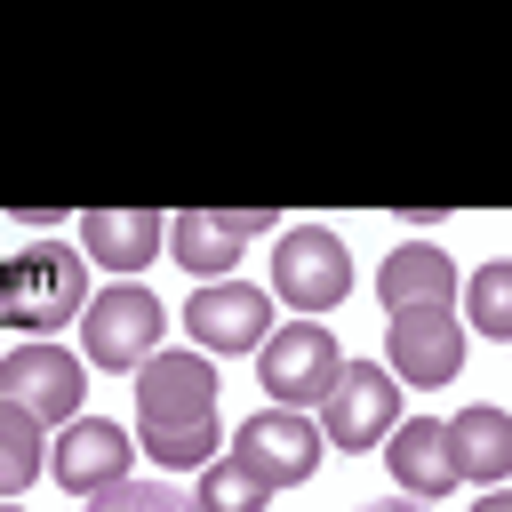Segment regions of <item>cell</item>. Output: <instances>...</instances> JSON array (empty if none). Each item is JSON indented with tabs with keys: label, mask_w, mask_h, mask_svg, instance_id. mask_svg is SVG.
Masks as SVG:
<instances>
[{
	"label": "cell",
	"mask_w": 512,
	"mask_h": 512,
	"mask_svg": "<svg viewBox=\"0 0 512 512\" xmlns=\"http://www.w3.org/2000/svg\"><path fill=\"white\" fill-rule=\"evenodd\" d=\"M160 240H168V224H160L152 208H88V216H80V256H88V264H112L120 280L144 272V264L160 256Z\"/></svg>",
	"instance_id": "obj_13"
},
{
	"label": "cell",
	"mask_w": 512,
	"mask_h": 512,
	"mask_svg": "<svg viewBox=\"0 0 512 512\" xmlns=\"http://www.w3.org/2000/svg\"><path fill=\"white\" fill-rule=\"evenodd\" d=\"M384 352H392V384H448L464 368V328L448 304H416V312H392Z\"/></svg>",
	"instance_id": "obj_9"
},
{
	"label": "cell",
	"mask_w": 512,
	"mask_h": 512,
	"mask_svg": "<svg viewBox=\"0 0 512 512\" xmlns=\"http://www.w3.org/2000/svg\"><path fill=\"white\" fill-rule=\"evenodd\" d=\"M464 304H472V328L480 336H512V264H480L464 280Z\"/></svg>",
	"instance_id": "obj_19"
},
{
	"label": "cell",
	"mask_w": 512,
	"mask_h": 512,
	"mask_svg": "<svg viewBox=\"0 0 512 512\" xmlns=\"http://www.w3.org/2000/svg\"><path fill=\"white\" fill-rule=\"evenodd\" d=\"M40 472H48V440H40V424H32L24 408H8V400H0V496L32 488Z\"/></svg>",
	"instance_id": "obj_17"
},
{
	"label": "cell",
	"mask_w": 512,
	"mask_h": 512,
	"mask_svg": "<svg viewBox=\"0 0 512 512\" xmlns=\"http://www.w3.org/2000/svg\"><path fill=\"white\" fill-rule=\"evenodd\" d=\"M336 368H344V352H336V336L320 320H280L264 336V392H272V408H296V416L320 408Z\"/></svg>",
	"instance_id": "obj_3"
},
{
	"label": "cell",
	"mask_w": 512,
	"mask_h": 512,
	"mask_svg": "<svg viewBox=\"0 0 512 512\" xmlns=\"http://www.w3.org/2000/svg\"><path fill=\"white\" fill-rule=\"evenodd\" d=\"M376 296H384V312L448 304V296H456V264H448V248H432V240H408V248H392V256H384V280H376Z\"/></svg>",
	"instance_id": "obj_15"
},
{
	"label": "cell",
	"mask_w": 512,
	"mask_h": 512,
	"mask_svg": "<svg viewBox=\"0 0 512 512\" xmlns=\"http://www.w3.org/2000/svg\"><path fill=\"white\" fill-rule=\"evenodd\" d=\"M136 448L160 464L216 456V368L200 352H152L136 376Z\"/></svg>",
	"instance_id": "obj_1"
},
{
	"label": "cell",
	"mask_w": 512,
	"mask_h": 512,
	"mask_svg": "<svg viewBox=\"0 0 512 512\" xmlns=\"http://www.w3.org/2000/svg\"><path fill=\"white\" fill-rule=\"evenodd\" d=\"M72 312H88V256H80V248L40 240V248H24V256L0 264V320H8V328L48 336V328H64Z\"/></svg>",
	"instance_id": "obj_2"
},
{
	"label": "cell",
	"mask_w": 512,
	"mask_h": 512,
	"mask_svg": "<svg viewBox=\"0 0 512 512\" xmlns=\"http://www.w3.org/2000/svg\"><path fill=\"white\" fill-rule=\"evenodd\" d=\"M0 512H16V504H0Z\"/></svg>",
	"instance_id": "obj_23"
},
{
	"label": "cell",
	"mask_w": 512,
	"mask_h": 512,
	"mask_svg": "<svg viewBox=\"0 0 512 512\" xmlns=\"http://www.w3.org/2000/svg\"><path fill=\"white\" fill-rule=\"evenodd\" d=\"M256 224H264V208H184L168 224V248H176V264L192 280H216V272H232L248 256Z\"/></svg>",
	"instance_id": "obj_11"
},
{
	"label": "cell",
	"mask_w": 512,
	"mask_h": 512,
	"mask_svg": "<svg viewBox=\"0 0 512 512\" xmlns=\"http://www.w3.org/2000/svg\"><path fill=\"white\" fill-rule=\"evenodd\" d=\"M80 392H88V376H80V360L64 344H16L0 360V400L24 408L32 424H72L80 416Z\"/></svg>",
	"instance_id": "obj_6"
},
{
	"label": "cell",
	"mask_w": 512,
	"mask_h": 512,
	"mask_svg": "<svg viewBox=\"0 0 512 512\" xmlns=\"http://www.w3.org/2000/svg\"><path fill=\"white\" fill-rule=\"evenodd\" d=\"M472 512H512V496H504V488H488V496H480Z\"/></svg>",
	"instance_id": "obj_21"
},
{
	"label": "cell",
	"mask_w": 512,
	"mask_h": 512,
	"mask_svg": "<svg viewBox=\"0 0 512 512\" xmlns=\"http://www.w3.org/2000/svg\"><path fill=\"white\" fill-rule=\"evenodd\" d=\"M264 496H272V488H264L240 456H224V464L200 472V496H192V504H200V512H264Z\"/></svg>",
	"instance_id": "obj_18"
},
{
	"label": "cell",
	"mask_w": 512,
	"mask_h": 512,
	"mask_svg": "<svg viewBox=\"0 0 512 512\" xmlns=\"http://www.w3.org/2000/svg\"><path fill=\"white\" fill-rule=\"evenodd\" d=\"M448 456H456V480H488V488H496V480L512 472V416L488 408V400L464 408V416L448 424Z\"/></svg>",
	"instance_id": "obj_16"
},
{
	"label": "cell",
	"mask_w": 512,
	"mask_h": 512,
	"mask_svg": "<svg viewBox=\"0 0 512 512\" xmlns=\"http://www.w3.org/2000/svg\"><path fill=\"white\" fill-rule=\"evenodd\" d=\"M392 424H400V384H392L376 360H344L336 384H328V400H320L328 448H376Z\"/></svg>",
	"instance_id": "obj_7"
},
{
	"label": "cell",
	"mask_w": 512,
	"mask_h": 512,
	"mask_svg": "<svg viewBox=\"0 0 512 512\" xmlns=\"http://www.w3.org/2000/svg\"><path fill=\"white\" fill-rule=\"evenodd\" d=\"M368 512H424L416 496H392V504H368Z\"/></svg>",
	"instance_id": "obj_22"
},
{
	"label": "cell",
	"mask_w": 512,
	"mask_h": 512,
	"mask_svg": "<svg viewBox=\"0 0 512 512\" xmlns=\"http://www.w3.org/2000/svg\"><path fill=\"white\" fill-rule=\"evenodd\" d=\"M392 480H400V496H448L456 488V456H448V424H432V416H408V424H392Z\"/></svg>",
	"instance_id": "obj_14"
},
{
	"label": "cell",
	"mask_w": 512,
	"mask_h": 512,
	"mask_svg": "<svg viewBox=\"0 0 512 512\" xmlns=\"http://www.w3.org/2000/svg\"><path fill=\"white\" fill-rule=\"evenodd\" d=\"M232 448H240V464H248L264 488H296V480L320 472V424L296 416V408H256Z\"/></svg>",
	"instance_id": "obj_8"
},
{
	"label": "cell",
	"mask_w": 512,
	"mask_h": 512,
	"mask_svg": "<svg viewBox=\"0 0 512 512\" xmlns=\"http://www.w3.org/2000/svg\"><path fill=\"white\" fill-rule=\"evenodd\" d=\"M272 288H280V304H296L304 320L336 312L344 288H352V256H344V240L320 232V224H296V232L280 240V256H272Z\"/></svg>",
	"instance_id": "obj_4"
},
{
	"label": "cell",
	"mask_w": 512,
	"mask_h": 512,
	"mask_svg": "<svg viewBox=\"0 0 512 512\" xmlns=\"http://www.w3.org/2000/svg\"><path fill=\"white\" fill-rule=\"evenodd\" d=\"M88 512H200L184 488H168V480H112Z\"/></svg>",
	"instance_id": "obj_20"
},
{
	"label": "cell",
	"mask_w": 512,
	"mask_h": 512,
	"mask_svg": "<svg viewBox=\"0 0 512 512\" xmlns=\"http://www.w3.org/2000/svg\"><path fill=\"white\" fill-rule=\"evenodd\" d=\"M160 328H168V312H160V296H152V288H136V280H120V288H104V296H88V320H80V344H88V360H96V368H128V360H152V344H160Z\"/></svg>",
	"instance_id": "obj_5"
},
{
	"label": "cell",
	"mask_w": 512,
	"mask_h": 512,
	"mask_svg": "<svg viewBox=\"0 0 512 512\" xmlns=\"http://www.w3.org/2000/svg\"><path fill=\"white\" fill-rule=\"evenodd\" d=\"M128 432L120 424H104V416H72L64 424V440H56V456H48V472H56V488L64 496H104L112 480H128Z\"/></svg>",
	"instance_id": "obj_12"
},
{
	"label": "cell",
	"mask_w": 512,
	"mask_h": 512,
	"mask_svg": "<svg viewBox=\"0 0 512 512\" xmlns=\"http://www.w3.org/2000/svg\"><path fill=\"white\" fill-rule=\"evenodd\" d=\"M184 320H192V344H208V352H256L272 336V296L248 280H200Z\"/></svg>",
	"instance_id": "obj_10"
}]
</instances>
